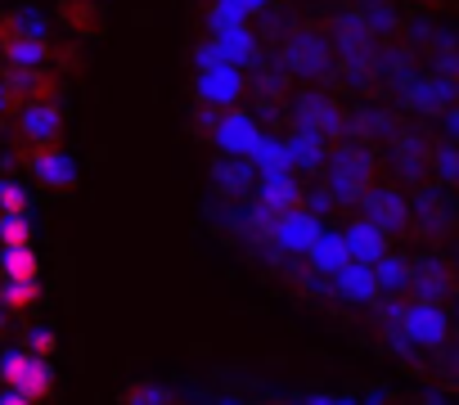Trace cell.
I'll list each match as a JSON object with an SVG mask.
<instances>
[{
	"label": "cell",
	"instance_id": "cell-1",
	"mask_svg": "<svg viewBox=\"0 0 459 405\" xmlns=\"http://www.w3.org/2000/svg\"><path fill=\"white\" fill-rule=\"evenodd\" d=\"M378 32L360 19V14H338L333 19V64L347 68V82H369L374 64H378Z\"/></svg>",
	"mask_w": 459,
	"mask_h": 405
},
{
	"label": "cell",
	"instance_id": "cell-2",
	"mask_svg": "<svg viewBox=\"0 0 459 405\" xmlns=\"http://www.w3.org/2000/svg\"><path fill=\"white\" fill-rule=\"evenodd\" d=\"M280 64H284L289 77H302V82H325V77H333V68H338L329 37L316 32V28H298V32L284 41Z\"/></svg>",
	"mask_w": 459,
	"mask_h": 405
},
{
	"label": "cell",
	"instance_id": "cell-3",
	"mask_svg": "<svg viewBox=\"0 0 459 405\" xmlns=\"http://www.w3.org/2000/svg\"><path fill=\"white\" fill-rule=\"evenodd\" d=\"M365 189H374V153L365 144L333 149V158H329V194L338 202H351Z\"/></svg>",
	"mask_w": 459,
	"mask_h": 405
},
{
	"label": "cell",
	"instance_id": "cell-4",
	"mask_svg": "<svg viewBox=\"0 0 459 405\" xmlns=\"http://www.w3.org/2000/svg\"><path fill=\"white\" fill-rule=\"evenodd\" d=\"M392 320H396L401 342H405V347H423V351H428V347H441L446 333H450V320H446V311H441L437 302H410V306H396Z\"/></svg>",
	"mask_w": 459,
	"mask_h": 405
},
{
	"label": "cell",
	"instance_id": "cell-5",
	"mask_svg": "<svg viewBox=\"0 0 459 405\" xmlns=\"http://www.w3.org/2000/svg\"><path fill=\"white\" fill-rule=\"evenodd\" d=\"M0 378H5L10 392L28 396V401H46L50 387H55V369L50 360L32 356V351H10L5 360H0Z\"/></svg>",
	"mask_w": 459,
	"mask_h": 405
},
{
	"label": "cell",
	"instance_id": "cell-6",
	"mask_svg": "<svg viewBox=\"0 0 459 405\" xmlns=\"http://www.w3.org/2000/svg\"><path fill=\"white\" fill-rule=\"evenodd\" d=\"M212 140H216V149H221L225 158H248L253 144L262 140V126H257V117L244 113V108H225V117L216 122Z\"/></svg>",
	"mask_w": 459,
	"mask_h": 405
},
{
	"label": "cell",
	"instance_id": "cell-7",
	"mask_svg": "<svg viewBox=\"0 0 459 405\" xmlns=\"http://www.w3.org/2000/svg\"><path fill=\"white\" fill-rule=\"evenodd\" d=\"M198 95L212 108H235L239 95H244V68H235V64H207V68H198Z\"/></svg>",
	"mask_w": 459,
	"mask_h": 405
},
{
	"label": "cell",
	"instance_id": "cell-8",
	"mask_svg": "<svg viewBox=\"0 0 459 405\" xmlns=\"http://www.w3.org/2000/svg\"><path fill=\"white\" fill-rule=\"evenodd\" d=\"M320 230H325V226H320V221H316L311 212H302V208H293V212H280V217H275V226H271V244H275L280 253H293V257H307Z\"/></svg>",
	"mask_w": 459,
	"mask_h": 405
},
{
	"label": "cell",
	"instance_id": "cell-9",
	"mask_svg": "<svg viewBox=\"0 0 459 405\" xmlns=\"http://www.w3.org/2000/svg\"><path fill=\"white\" fill-rule=\"evenodd\" d=\"M19 131H23V140H28L32 149H50V144H59V135H64V113H59L50 99H28L23 113H19Z\"/></svg>",
	"mask_w": 459,
	"mask_h": 405
},
{
	"label": "cell",
	"instance_id": "cell-10",
	"mask_svg": "<svg viewBox=\"0 0 459 405\" xmlns=\"http://www.w3.org/2000/svg\"><path fill=\"white\" fill-rule=\"evenodd\" d=\"M360 208H365V221L378 226L383 235H396V230L410 226V202L396 189H365L360 194Z\"/></svg>",
	"mask_w": 459,
	"mask_h": 405
},
{
	"label": "cell",
	"instance_id": "cell-11",
	"mask_svg": "<svg viewBox=\"0 0 459 405\" xmlns=\"http://www.w3.org/2000/svg\"><path fill=\"white\" fill-rule=\"evenodd\" d=\"M257 208H266L271 217L302 208V185L293 180V171H262L257 176Z\"/></svg>",
	"mask_w": 459,
	"mask_h": 405
},
{
	"label": "cell",
	"instance_id": "cell-12",
	"mask_svg": "<svg viewBox=\"0 0 459 405\" xmlns=\"http://www.w3.org/2000/svg\"><path fill=\"white\" fill-rule=\"evenodd\" d=\"M298 131H316V135L329 140V135L342 131V108L329 95L307 90V95H298Z\"/></svg>",
	"mask_w": 459,
	"mask_h": 405
},
{
	"label": "cell",
	"instance_id": "cell-13",
	"mask_svg": "<svg viewBox=\"0 0 459 405\" xmlns=\"http://www.w3.org/2000/svg\"><path fill=\"white\" fill-rule=\"evenodd\" d=\"M405 99H410V108H419V113H446L450 104H455V82H450V73H423L410 90H405Z\"/></svg>",
	"mask_w": 459,
	"mask_h": 405
},
{
	"label": "cell",
	"instance_id": "cell-14",
	"mask_svg": "<svg viewBox=\"0 0 459 405\" xmlns=\"http://www.w3.org/2000/svg\"><path fill=\"white\" fill-rule=\"evenodd\" d=\"M32 176L46 185V189H73L77 185V162L64 153V149H32Z\"/></svg>",
	"mask_w": 459,
	"mask_h": 405
},
{
	"label": "cell",
	"instance_id": "cell-15",
	"mask_svg": "<svg viewBox=\"0 0 459 405\" xmlns=\"http://www.w3.org/2000/svg\"><path fill=\"white\" fill-rule=\"evenodd\" d=\"M212 46H216V55H221L225 64H235V68H248V64L257 59V37H253L248 23L225 28V32H212Z\"/></svg>",
	"mask_w": 459,
	"mask_h": 405
},
{
	"label": "cell",
	"instance_id": "cell-16",
	"mask_svg": "<svg viewBox=\"0 0 459 405\" xmlns=\"http://www.w3.org/2000/svg\"><path fill=\"white\" fill-rule=\"evenodd\" d=\"M342 244H347L351 262H360V266H374V262L387 253V235H383L378 226H369L365 217H360V221H351V230L342 235Z\"/></svg>",
	"mask_w": 459,
	"mask_h": 405
},
{
	"label": "cell",
	"instance_id": "cell-17",
	"mask_svg": "<svg viewBox=\"0 0 459 405\" xmlns=\"http://www.w3.org/2000/svg\"><path fill=\"white\" fill-rule=\"evenodd\" d=\"M333 280V289H338V297L342 302H356V306H365V302H374L378 297V284H374V271L369 266H360V262H347L338 275H329Z\"/></svg>",
	"mask_w": 459,
	"mask_h": 405
},
{
	"label": "cell",
	"instance_id": "cell-18",
	"mask_svg": "<svg viewBox=\"0 0 459 405\" xmlns=\"http://www.w3.org/2000/svg\"><path fill=\"white\" fill-rule=\"evenodd\" d=\"M0 59H5L14 73H37V68L46 64V41H41V37H23V32H14L5 46H0Z\"/></svg>",
	"mask_w": 459,
	"mask_h": 405
},
{
	"label": "cell",
	"instance_id": "cell-19",
	"mask_svg": "<svg viewBox=\"0 0 459 405\" xmlns=\"http://www.w3.org/2000/svg\"><path fill=\"white\" fill-rule=\"evenodd\" d=\"M325 135H316V131H298L289 144H284V158H289V171H316L320 162H325Z\"/></svg>",
	"mask_w": 459,
	"mask_h": 405
},
{
	"label": "cell",
	"instance_id": "cell-20",
	"mask_svg": "<svg viewBox=\"0 0 459 405\" xmlns=\"http://www.w3.org/2000/svg\"><path fill=\"white\" fill-rule=\"evenodd\" d=\"M311 266L320 271V275H338L347 262H351V253H347V244H342V235H329V230H320L316 235V244H311Z\"/></svg>",
	"mask_w": 459,
	"mask_h": 405
},
{
	"label": "cell",
	"instance_id": "cell-21",
	"mask_svg": "<svg viewBox=\"0 0 459 405\" xmlns=\"http://www.w3.org/2000/svg\"><path fill=\"white\" fill-rule=\"evenodd\" d=\"M0 271H5V284H32V280L41 275V262H37L32 244H28V248H5V257H0Z\"/></svg>",
	"mask_w": 459,
	"mask_h": 405
},
{
	"label": "cell",
	"instance_id": "cell-22",
	"mask_svg": "<svg viewBox=\"0 0 459 405\" xmlns=\"http://www.w3.org/2000/svg\"><path fill=\"white\" fill-rule=\"evenodd\" d=\"M414 289H419V302H441V297L450 293V271L428 257V262L414 271Z\"/></svg>",
	"mask_w": 459,
	"mask_h": 405
},
{
	"label": "cell",
	"instance_id": "cell-23",
	"mask_svg": "<svg viewBox=\"0 0 459 405\" xmlns=\"http://www.w3.org/2000/svg\"><path fill=\"white\" fill-rule=\"evenodd\" d=\"M253 180H257V171H253L248 158H221V162H216V185H221L225 194H244Z\"/></svg>",
	"mask_w": 459,
	"mask_h": 405
},
{
	"label": "cell",
	"instance_id": "cell-24",
	"mask_svg": "<svg viewBox=\"0 0 459 405\" xmlns=\"http://www.w3.org/2000/svg\"><path fill=\"white\" fill-rule=\"evenodd\" d=\"M369 271H374L378 293H401V289H410V266H405L401 257H392V253H383Z\"/></svg>",
	"mask_w": 459,
	"mask_h": 405
},
{
	"label": "cell",
	"instance_id": "cell-25",
	"mask_svg": "<svg viewBox=\"0 0 459 405\" xmlns=\"http://www.w3.org/2000/svg\"><path fill=\"white\" fill-rule=\"evenodd\" d=\"M248 5L244 0H212V14H207V32H225V28H239L248 23Z\"/></svg>",
	"mask_w": 459,
	"mask_h": 405
},
{
	"label": "cell",
	"instance_id": "cell-26",
	"mask_svg": "<svg viewBox=\"0 0 459 405\" xmlns=\"http://www.w3.org/2000/svg\"><path fill=\"white\" fill-rule=\"evenodd\" d=\"M32 244V221L23 217H0V248H28Z\"/></svg>",
	"mask_w": 459,
	"mask_h": 405
},
{
	"label": "cell",
	"instance_id": "cell-27",
	"mask_svg": "<svg viewBox=\"0 0 459 405\" xmlns=\"http://www.w3.org/2000/svg\"><path fill=\"white\" fill-rule=\"evenodd\" d=\"M28 212V189L19 180H0V217H23Z\"/></svg>",
	"mask_w": 459,
	"mask_h": 405
},
{
	"label": "cell",
	"instance_id": "cell-28",
	"mask_svg": "<svg viewBox=\"0 0 459 405\" xmlns=\"http://www.w3.org/2000/svg\"><path fill=\"white\" fill-rule=\"evenodd\" d=\"M41 297V284L32 280V284H5V293H0V302L5 306H14V311H23V306H32Z\"/></svg>",
	"mask_w": 459,
	"mask_h": 405
},
{
	"label": "cell",
	"instance_id": "cell-29",
	"mask_svg": "<svg viewBox=\"0 0 459 405\" xmlns=\"http://www.w3.org/2000/svg\"><path fill=\"white\" fill-rule=\"evenodd\" d=\"M126 405H171V396L162 387H153V383H135L126 392Z\"/></svg>",
	"mask_w": 459,
	"mask_h": 405
},
{
	"label": "cell",
	"instance_id": "cell-30",
	"mask_svg": "<svg viewBox=\"0 0 459 405\" xmlns=\"http://www.w3.org/2000/svg\"><path fill=\"white\" fill-rule=\"evenodd\" d=\"M28 351L41 356V360H50V356H55V333H50V329H37V333L28 338Z\"/></svg>",
	"mask_w": 459,
	"mask_h": 405
},
{
	"label": "cell",
	"instance_id": "cell-31",
	"mask_svg": "<svg viewBox=\"0 0 459 405\" xmlns=\"http://www.w3.org/2000/svg\"><path fill=\"white\" fill-rule=\"evenodd\" d=\"M437 171H441V185L455 180V149H450V144H441V153H437Z\"/></svg>",
	"mask_w": 459,
	"mask_h": 405
},
{
	"label": "cell",
	"instance_id": "cell-32",
	"mask_svg": "<svg viewBox=\"0 0 459 405\" xmlns=\"http://www.w3.org/2000/svg\"><path fill=\"white\" fill-rule=\"evenodd\" d=\"M302 405H356L351 396H311V401H302Z\"/></svg>",
	"mask_w": 459,
	"mask_h": 405
},
{
	"label": "cell",
	"instance_id": "cell-33",
	"mask_svg": "<svg viewBox=\"0 0 459 405\" xmlns=\"http://www.w3.org/2000/svg\"><path fill=\"white\" fill-rule=\"evenodd\" d=\"M0 405H37V401H28V396H19V392H10V387H5V396H0Z\"/></svg>",
	"mask_w": 459,
	"mask_h": 405
},
{
	"label": "cell",
	"instance_id": "cell-34",
	"mask_svg": "<svg viewBox=\"0 0 459 405\" xmlns=\"http://www.w3.org/2000/svg\"><path fill=\"white\" fill-rule=\"evenodd\" d=\"M10 104H14V90H10V86H5V82H0V113H5V108H10Z\"/></svg>",
	"mask_w": 459,
	"mask_h": 405
},
{
	"label": "cell",
	"instance_id": "cell-35",
	"mask_svg": "<svg viewBox=\"0 0 459 405\" xmlns=\"http://www.w3.org/2000/svg\"><path fill=\"white\" fill-rule=\"evenodd\" d=\"M244 5H248V14H262V10L271 5V0H244Z\"/></svg>",
	"mask_w": 459,
	"mask_h": 405
},
{
	"label": "cell",
	"instance_id": "cell-36",
	"mask_svg": "<svg viewBox=\"0 0 459 405\" xmlns=\"http://www.w3.org/2000/svg\"><path fill=\"white\" fill-rule=\"evenodd\" d=\"M289 405H302V401H289Z\"/></svg>",
	"mask_w": 459,
	"mask_h": 405
},
{
	"label": "cell",
	"instance_id": "cell-37",
	"mask_svg": "<svg viewBox=\"0 0 459 405\" xmlns=\"http://www.w3.org/2000/svg\"><path fill=\"white\" fill-rule=\"evenodd\" d=\"M91 5H100V0H91Z\"/></svg>",
	"mask_w": 459,
	"mask_h": 405
}]
</instances>
